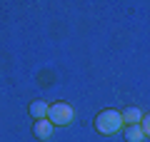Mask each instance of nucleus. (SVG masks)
<instances>
[{"label":"nucleus","instance_id":"nucleus-4","mask_svg":"<svg viewBox=\"0 0 150 142\" xmlns=\"http://www.w3.org/2000/svg\"><path fill=\"white\" fill-rule=\"evenodd\" d=\"M48 110H50V105L45 100H35L30 105V115H33V120H45L48 117Z\"/></svg>","mask_w":150,"mask_h":142},{"label":"nucleus","instance_id":"nucleus-2","mask_svg":"<svg viewBox=\"0 0 150 142\" xmlns=\"http://www.w3.org/2000/svg\"><path fill=\"white\" fill-rule=\"evenodd\" d=\"M73 117H75V110L68 105V102H55V105H50V110H48V120L53 122L55 127L70 125Z\"/></svg>","mask_w":150,"mask_h":142},{"label":"nucleus","instance_id":"nucleus-6","mask_svg":"<svg viewBox=\"0 0 150 142\" xmlns=\"http://www.w3.org/2000/svg\"><path fill=\"white\" fill-rule=\"evenodd\" d=\"M125 140L128 142H143L145 140V132L140 125H128L125 127Z\"/></svg>","mask_w":150,"mask_h":142},{"label":"nucleus","instance_id":"nucleus-7","mask_svg":"<svg viewBox=\"0 0 150 142\" xmlns=\"http://www.w3.org/2000/svg\"><path fill=\"white\" fill-rule=\"evenodd\" d=\"M140 127H143L145 137H150V112H148V115H143V122H140Z\"/></svg>","mask_w":150,"mask_h":142},{"label":"nucleus","instance_id":"nucleus-3","mask_svg":"<svg viewBox=\"0 0 150 142\" xmlns=\"http://www.w3.org/2000/svg\"><path fill=\"white\" fill-rule=\"evenodd\" d=\"M53 122L45 117V120H35V125H33V135L38 137V140H48L50 135H53Z\"/></svg>","mask_w":150,"mask_h":142},{"label":"nucleus","instance_id":"nucleus-5","mask_svg":"<svg viewBox=\"0 0 150 142\" xmlns=\"http://www.w3.org/2000/svg\"><path fill=\"white\" fill-rule=\"evenodd\" d=\"M123 122L125 125H140L143 122V112L138 107H128V110H123Z\"/></svg>","mask_w":150,"mask_h":142},{"label":"nucleus","instance_id":"nucleus-1","mask_svg":"<svg viewBox=\"0 0 150 142\" xmlns=\"http://www.w3.org/2000/svg\"><path fill=\"white\" fill-rule=\"evenodd\" d=\"M123 112L118 110H103L100 115L95 117V130L100 135H115V132L123 130Z\"/></svg>","mask_w":150,"mask_h":142}]
</instances>
